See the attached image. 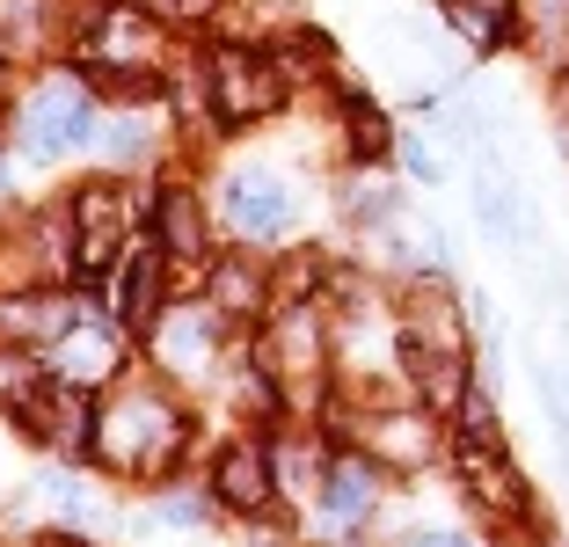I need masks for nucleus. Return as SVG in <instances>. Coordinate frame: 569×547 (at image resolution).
<instances>
[{
	"label": "nucleus",
	"instance_id": "f257e3e1",
	"mask_svg": "<svg viewBox=\"0 0 569 547\" xmlns=\"http://www.w3.org/2000/svg\"><path fill=\"white\" fill-rule=\"evenodd\" d=\"M96 452L118 475H161L176 452H183V416L161 401V387H118L96 416Z\"/></svg>",
	"mask_w": 569,
	"mask_h": 547
},
{
	"label": "nucleus",
	"instance_id": "f03ea898",
	"mask_svg": "<svg viewBox=\"0 0 569 547\" xmlns=\"http://www.w3.org/2000/svg\"><path fill=\"white\" fill-rule=\"evenodd\" d=\"M22 139H30V153H73L96 139V102H88V81H37V96L22 102Z\"/></svg>",
	"mask_w": 569,
	"mask_h": 547
},
{
	"label": "nucleus",
	"instance_id": "7ed1b4c3",
	"mask_svg": "<svg viewBox=\"0 0 569 547\" xmlns=\"http://www.w3.org/2000/svg\"><path fill=\"white\" fill-rule=\"evenodd\" d=\"M278 102H284V67L278 59L241 51V44H227L212 59V110L227 117V125H256V117H270Z\"/></svg>",
	"mask_w": 569,
	"mask_h": 547
},
{
	"label": "nucleus",
	"instance_id": "20e7f679",
	"mask_svg": "<svg viewBox=\"0 0 569 547\" xmlns=\"http://www.w3.org/2000/svg\"><path fill=\"white\" fill-rule=\"evenodd\" d=\"M227 219L241 233H278L292 219V190L270 168H241V176H227Z\"/></svg>",
	"mask_w": 569,
	"mask_h": 547
},
{
	"label": "nucleus",
	"instance_id": "39448f33",
	"mask_svg": "<svg viewBox=\"0 0 569 547\" xmlns=\"http://www.w3.org/2000/svg\"><path fill=\"white\" fill-rule=\"evenodd\" d=\"M22 431H30L37 446L81 452V438H88V409H81V395H73L67 380H59V387H37V395L22 401Z\"/></svg>",
	"mask_w": 569,
	"mask_h": 547
},
{
	"label": "nucleus",
	"instance_id": "423d86ee",
	"mask_svg": "<svg viewBox=\"0 0 569 547\" xmlns=\"http://www.w3.org/2000/svg\"><path fill=\"white\" fill-rule=\"evenodd\" d=\"M460 481H468L475 504H489V511H503V518L526 511V481L511 475L503 446H460Z\"/></svg>",
	"mask_w": 569,
	"mask_h": 547
},
{
	"label": "nucleus",
	"instance_id": "0eeeda50",
	"mask_svg": "<svg viewBox=\"0 0 569 547\" xmlns=\"http://www.w3.org/2000/svg\"><path fill=\"white\" fill-rule=\"evenodd\" d=\"M73 227H81V270H102L118 256V233H124V205L110 182H88L73 198Z\"/></svg>",
	"mask_w": 569,
	"mask_h": 547
},
{
	"label": "nucleus",
	"instance_id": "6e6552de",
	"mask_svg": "<svg viewBox=\"0 0 569 547\" xmlns=\"http://www.w3.org/2000/svg\"><path fill=\"white\" fill-rule=\"evenodd\" d=\"M263 365L284 380V395H292V387L307 395V380L321 372V321L307 315V307H300V315H284L278 336H270V358H263Z\"/></svg>",
	"mask_w": 569,
	"mask_h": 547
},
{
	"label": "nucleus",
	"instance_id": "1a4fd4ad",
	"mask_svg": "<svg viewBox=\"0 0 569 547\" xmlns=\"http://www.w3.org/2000/svg\"><path fill=\"white\" fill-rule=\"evenodd\" d=\"M212 489H219V504H234V511H263L270 504V460L256 446H227Z\"/></svg>",
	"mask_w": 569,
	"mask_h": 547
},
{
	"label": "nucleus",
	"instance_id": "9d476101",
	"mask_svg": "<svg viewBox=\"0 0 569 547\" xmlns=\"http://www.w3.org/2000/svg\"><path fill=\"white\" fill-rule=\"evenodd\" d=\"M96 372H118V329L110 321H81V329L59 344V380H96Z\"/></svg>",
	"mask_w": 569,
	"mask_h": 547
},
{
	"label": "nucleus",
	"instance_id": "9b49d317",
	"mask_svg": "<svg viewBox=\"0 0 569 547\" xmlns=\"http://www.w3.org/2000/svg\"><path fill=\"white\" fill-rule=\"evenodd\" d=\"M446 22L468 37V44L497 51V44H511V30H519V0H446Z\"/></svg>",
	"mask_w": 569,
	"mask_h": 547
},
{
	"label": "nucleus",
	"instance_id": "f8f14e48",
	"mask_svg": "<svg viewBox=\"0 0 569 547\" xmlns=\"http://www.w3.org/2000/svg\"><path fill=\"white\" fill-rule=\"evenodd\" d=\"M96 44L118 59V67H147L153 59V44H161V30H153L139 8H110V16L96 22Z\"/></svg>",
	"mask_w": 569,
	"mask_h": 547
},
{
	"label": "nucleus",
	"instance_id": "ddd939ff",
	"mask_svg": "<svg viewBox=\"0 0 569 547\" xmlns=\"http://www.w3.org/2000/svg\"><path fill=\"white\" fill-rule=\"evenodd\" d=\"M212 358V315H198V307H183V315L161 321V365H204Z\"/></svg>",
	"mask_w": 569,
	"mask_h": 547
},
{
	"label": "nucleus",
	"instance_id": "4468645a",
	"mask_svg": "<svg viewBox=\"0 0 569 547\" xmlns=\"http://www.w3.org/2000/svg\"><path fill=\"white\" fill-rule=\"evenodd\" d=\"M161 233H168V249H176V256H204V249H212V241H204V212H198V198H190L183 182L161 190Z\"/></svg>",
	"mask_w": 569,
	"mask_h": 547
},
{
	"label": "nucleus",
	"instance_id": "2eb2a0df",
	"mask_svg": "<svg viewBox=\"0 0 569 547\" xmlns=\"http://www.w3.org/2000/svg\"><path fill=\"white\" fill-rule=\"evenodd\" d=\"M336 518H366L372 511V460H329V481H321Z\"/></svg>",
	"mask_w": 569,
	"mask_h": 547
},
{
	"label": "nucleus",
	"instance_id": "dca6fc26",
	"mask_svg": "<svg viewBox=\"0 0 569 547\" xmlns=\"http://www.w3.org/2000/svg\"><path fill=\"white\" fill-rule=\"evenodd\" d=\"M153 299H161V263H153V256H139V263L124 270V285H118V315L124 321H147Z\"/></svg>",
	"mask_w": 569,
	"mask_h": 547
},
{
	"label": "nucleus",
	"instance_id": "f3484780",
	"mask_svg": "<svg viewBox=\"0 0 569 547\" xmlns=\"http://www.w3.org/2000/svg\"><path fill=\"white\" fill-rule=\"evenodd\" d=\"M212 299H219V315H256V299H263V278H256L249 263H219Z\"/></svg>",
	"mask_w": 569,
	"mask_h": 547
},
{
	"label": "nucleus",
	"instance_id": "a211bd4d",
	"mask_svg": "<svg viewBox=\"0 0 569 547\" xmlns=\"http://www.w3.org/2000/svg\"><path fill=\"white\" fill-rule=\"evenodd\" d=\"M37 387H44V365H37L30 350H0V401H16V409H22Z\"/></svg>",
	"mask_w": 569,
	"mask_h": 547
},
{
	"label": "nucleus",
	"instance_id": "6ab92c4d",
	"mask_svg": "<svg viewBox=\"0 0 569 547\" xmlns=\"http://www.w3.org/2000/svg\"><path fill=\"white\" fill-rule=\"evenodd\" d=\"M475 212H482L503 241L519 233V212H511V198H503V176H482V182H475Z\"/></svg>",
	"mask_w": 569,
	"mask_h": 547
},
{
	"label": "nucleus",
	"instance_id": "aec40b11",
	"mask_svg": "<svg viewBox=\"0 0 569 547\" xmlns=\"http://www.w3.org/2000/svg\"><path fill=\"white\" fill-rule=\"evenodd\" d=\"M351 153H387V125H380V110H366V102H351Z\"/></svg>",
	"mask_w": 569,
	"mask_h": 547
},
{
	"label": "nucleus",
	"instance_id": "412c9836",
	"mask_svg": "<svg viewBox=\"0 0 569 547\" xmlns=\"http://www.w3.org/2000/svg\"><path fill=\"white\" fill-rule=\"evenodd\" d=\"M402 153H409V168H417V182H438V153L423 147V139H409Z\"/></svg>",
	"mask_w": 569,
	"mask_h": 547
},
{
	"label": "nucleus",
	"instance_id": "4be33fe9",
	"mask_svg": "<svg viewBox=\"0 0 569 547\" xmlns=\"http://www.w3.org/2000/svg\"><path fill=\"white\" fill-rule=\"evenodd\" d=\"M161 518H183V526H198L204 504H198V497H161Z\"/></svg>",
	"mask_w": 569,
	"mask_h": 547
},
{
	"label": "nucleus",
	"instance_id": "5701e85b",
	"mask_svg": "<svg viewBox=\"0 0 569 547\" xmlns=\"http://www.w3.org/2000/svg\"><path fill=\"white\" fill-rule=\"evenodd\" d=\"M417 547H468V540H460V533H423Z\"/></svg>",
	"mask_w": 569,
	"mask_h": 547
},
{
	"label": "nucleus",
	"instance_id": "b1692460",
	"mask_svg": "<svg viewBox=\"0 0 569 547\" xmlns=\"http://www.w3.org/2000/svg\"><path fill=\"white\" fill-rule=\"evenodd\" d=\"M555 110H562V132H569V81L555 88Z\"/></svg>",
	"mask_w": 569,
	"mask_h": 547
},
{
	"label": "nucleus",
	"instance_id": "393cba45",
	"mask_svg": "<svg viewBox=\"0 0 569 547\" xmlns=\"http://www.w3.org/2000/svg\"><path fill=\"white\" fill-rule=\"evenodd\" d=\"M0 176H8V168H0Z\"/></svg>",
	"mask_w": 569,
	"mask_h": 547
}]
</instances>
